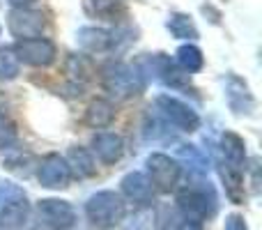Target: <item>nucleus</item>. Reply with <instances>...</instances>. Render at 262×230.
<instances>
[{"label": "nucleus", "mask_w": 262, "mask_h": 230, "mask_svg": "<svg viewBox=\"0 0 262 230\" xmlns=\"http://www.w3.org/2000/svg\"><path fill=\"white\" fill-rule=\"evenodd\" d=\"M214 205H216V198H214V189L209 186V182L203 189H195V186L182 189L180 196H177V212L186 221L200 223L214 212Z\"/></svg>", "instance_id": "nucleus-3"}, {"label": "nucleus", "mask_w": 262, "mask_h": 230, "mask_svg": "<svg viewBox=\"0 0 262 230\" xmlns=\"http://www.w3.org/2000/svg\"><path fill=\"white\" fill-rule=\"evenodd\" d=\"M168 30L175 37H180V39H195V37H198V30H195L193 21H191V16H186V14H172V16L168 18Z\"/></svg>", "instance_id": "nucleus-18"}, {"label": "nucleus", "mask_w": 262, "mask_h": 230, "mask_svg": "<svg viewBox=\"0 0 262 230\" xmlns=\"http://www.w3.org/2000/svg\"><path fill=\"white\" fill-rule=\"evenodd\" d=\"M157 109H159V113H161V117L168 122V124L177 127V129H182V131H195L198 124H200L198 113H195L193 109H189L184 101L175 99V97H168V95L159 97Z\"/></svg>", "instance_id": "nucleus-5"}, {"label": "nucleus", "mask_w": 262, "mask_h": 230, "mask_svg": "<svg viewBox=\"0 0 262 230\" xmlns=\"http://www.w3.org/2000/svg\"><path fill=\"white\" fill-rule=\"evenodd\" d=\"M26 221H28V203L7 205L0 212V228H5V230H16Z\"/></svg>", "instance_id": "nucleus-16"}, {"label": "nucleus", "mask_w": 262, "mask_h": 230, "mask_svg": "<svg viewBox=\"0 0 262 230\" xmlns=\"http://www.w3.org/2000/svg\"><path fill=\"white\" fill-rule=\"evenodd\" d=\"M16 143V127L9 117H5L0 113V150L9 148V145Z\"/></svg>", "instance_id": "nucleus-22"}, {"label": "nucleus", "mask_w": 262, "mask_h": 230, "mask_svg": "<svg viewBox=\"0 0 262 230\" xmlns=\"http://www.w3.org/2000/svg\"><path fill=\"white\" fill-rule=\"evenodd\" d=\"M37 177H39L41 186H46V189H64L72 180V173H69L67 161L60 154H49L41 161Z\"/></svg>", "instance_id": "nucleus-10"}, {"label": "nucleus", "mask_w": 262, "mask_h": 230, "mask_svg": "<svg viewBox=\"0 0 262 230\" xmlns=\"http://www.w3.org/2000/svg\"><path fill=\"white\" fill-rule=\"evenodd\" d=\"M37 214H39L41 223L51 230H69L76 223V212H74V207L67 200H58V198L39 200Z\"/></svg>", "instance_id": "nucleus-8"}, {"label": "nucleus", "mask_w": 262, "mask_h": 230, "mask_svg": "<svg viewBox=\"0 0 262 230\" xmlns=\"http://www.w3.org/2000/svg\"><path fill=\"white\" fill-rule=\"evenodd\" d=\"M223 230H249V228H246L244 217H239V214H230V217L226 219V228Z\"/></svg>", "instance_id": "nucleus-24"}, {"label": "nucleus", "mask_w": 262, "mask_h": 230, "mask_svg": "<svg viewBox=\"0 0 262 230\" xmlns=\"http://www.w3.org/2000/svg\"><path fill=\"white\" fill-rule=\"evenodd\" d=\"M203 62H205V60H203V53H200L198 46L184 44V46H180V49H177V67L184 69L186 74L198 72V69L203 67Z\"/></svg>", "instance_id": "nucleus-17"}, {"label": "nucleus", "mask_w": 262, "mask_h": 230, "mask_svg": "<svg viewBox=\"0 0 262 230\" xmlns=\"http://www.w3.org/2000/svg\"><path fill=\"white\" fill-rule=\"evenodd\" d=\"M5 104H7V101H5V95H3V92H0V113H3V111H5Z\"/></svg>", "instance_id": "nucleus-27"}, {"label": "nucleus", "mask_w": 262, "mask_h": 230, "mask_svg": "<svg viewBox=\"0 0 262 230\" xmlns=\"http://www.w3.org/2000/svg\"><path fill=\"white\" fill-rule=\"evenodd\" d=\"M85 214L97 228H111L124 217V203L115 191H99L85 205Z\"/></svg>", "instance_id": "nucleus-2"}, {"label": "nucleus", "mask_w": 262, "mask_h": 230, "mask_svg": "<svg viewBox=\"0 0 262 230\" xmlns=\"http://www.w3.org/2000/svg\"><path fill=\"white\" fill-rule=\"evenodd\" d=\"M104 88L118 99H127L143 90V76L124 62H111L104 69Z\"/></svg>", "instance_id": "nucleus-4"}, {"label": "nucleus", "mask_w": 262, "mask_h": 230, "mask_svg": "<svg viewBox=\"0 0 262 230\" xmlns=\"http://www.w3.org/2000/svg\"><path fill=\"white\" fill-rule=\"evenodd\" d=\"M16 203H26V194L21 186L12 184V182H0V205H16Z\"/></svg>", "instance_id": "nucleus-21"}, {"label": "nucleus", "mask_w": 262, "mask_h": 230, "mask_svg": "<svg viewBox=\"0 0 262 230\" xmlns=\"http://www.w3.org/2000/svg\"><path fill=\"white\" fill-rule=\"evenodd\" d=\"M113 117H115V111H113V104L111 101H106V99H97V101H92L90 106H88V111H85V122L90 127H108L111 122H113Z\"/></svg>", "instance_id": "nucleus-15"}, {"label": "nucleus", "mask_w": 262, "mask_h": 230, "mask_svg": "<svg viewBox=\"0 0 262 230\" xmlns=\"http://www.w3.org/2000/svg\"><path fill=\"white\" fill-rule=\"evenodd\" d=\"M18 76V60L12 49H0V81H12Z\"/></svg>", "instance_id": "nucleus-19"}, {"label": "nucleus", "mask_w": 262, "mask_h": 230, "mask_svg": "<svg viewBox=\"0 0 262 230\" xmlns=\"http://www.w3.org/2000/svg\"><path fill=\"white\" fill-rule=\"evenodd\" d=\"M147 173L149 184L159 191H170L180 180V163L170 159L168 154H149L147 157Z\"/></svg>", "instance_id": "nucleus-7"}, {"label": "nucleus", "mask_w": 262, "mask_h": 230, "mask_svg": "<svg viewBox=\"0 0 262 230\" xmlns=\"http://www.w3.org/2000/svg\"><path fill=\"white\" fill-rule=\"evenodd\" d=\"M122 194L138 205H149L154 198V186L143 173H129L122 177Z\"/></svg>", "instance_id": "nucleus-12"}, {"label": "nucleus", "mask_w": 262, "mask_h": 230, "mask_svg": "<svg viewBox=\"0 0 262 230\" xmlns=\"http://www.w3.org/2000/svg\"><path fill=\"white\" fill-rule=\"evenodd\" d=\"M221 177L228 186V196H230L235 203H242V175H244V163H246V148L244 140L237 134L228 131L221 138Z\"/></svg>", "instance_id": "nucleus-1"}, {"label": "nucleus", "mask_w": 262, "mask_h": 230, "mask_svg": "<svg viewBox=\"0 0 262 230\" xmlns=\"http://www.w3.org/2000/svg\"><path fill=\"white\" fill-rule=\"evenodd\" d=\"M14 55L18 62H26L30 67H46L55 58V46L51 39L44 37H32V39H21L14 46Z\"/></svg>", "instance_id": "nucleus-6"}, {"label": "nucleus", "mask_w": 262, "mask_h": 230, "mask_svg": "<svg viewBox=\"0 0 262 230\" xmlns=\"http://www.w3.org/2000/svg\"><path fill=\"white\" fill-rule=\"evenodd\" d=\"M14 5V9H28V5L35 3V0H9Z\"/></svg>", "instance_id": "nucleus-25"}, {"label": "nucleus", "mask_w": 262, "mask_h": 230, "mask_svg": "<svg viewBox=\"0 0 262 230\" xmlns=\"http://www.w3.org/2000/svg\"><path fill=\"white\" fill-rule=\"evenodd\" d=\"M180 230H203V228H200V223H195V221H186V219H184V223L180 226Z\"/></svg>", "instance_id": "nucleus-26"}, {"label": "nucleus", "mask_w": 262, "mask_h": 230, "mask_svg": "<svg viewBox=\"0 0 262 230\" xmlns=\"http://www.w3.org/2000/svg\"><path fill=\"white\" fill-rule=\"evenodd\" d=\"M120 7H122V0H92L95 14H99L104 18H113L120 12Z\"/></svg>", "instance_id": "nucleus-23"}, {"label": "nucleus", "mask_w": 262, "mask_h": 230, "mask_svg": "<svg viewBox=\"0 0 262 230\" xmlns=\"http://www.w3.org/2000/svg\"><path fill=\"white\" fill-rule=\"evenodd\" d=\"M69 173L76 177H90L95 175V159L88 152L85 148H72L69 150V159H67Z\"/></svg>", "instance_id": "nucleus-14"}, {"label": "nucleus", "mask_w": 262, "mask_h": 230, "mask_svg": "<svg viewBox=\"0 0 262 230\" xmlns=\"http://www.w3.org/2000/svg\"><path fill=\"white\" fill-rule=\"evenodd\" d=\"M7 28L18 41L39 37L44 30V14L32 9H12L7 16Z\"/></svg>", "instance_id": "nucleus-9"}, {"label": "nucleus", "mask_w": 262, "mask_h": 230, "mask_svg": "<svg viewBox=\"0 0 262 230\" xmlns=\"http://www.w3.org/2000/svg\"><path fill=\"white\" fill-rule=\"evenodd\" d=\"M92 152L99 157L101 163H115L122 159L124 154V140L122 136L111 134V131H101L92 138Z\"/></svg>", "instance_id": "nucleus-11"}, {"label": "nucleus", "mask_w": 262, "mask_h": 230, "mask_svg": "<svg viewBox=\"0 0 262 230\" xmlns=\"http://www.w3.org/2000/svg\"><path fill=\"white\" fill-rule=\"evenodd\" d=\"M180 159H184V161L191 163V168H193L198 175H205L207 173V159H205V154L200 152V150H195L193 145H184V148H180Z\"/></svg>", "instance_id": "nucleus-20"}, {"label": "nucleus", "mask_w": 262, "mask_h": 230, "mask_svg": "<svg viewBox=\"0 0 262 230\" xmlns=\"http://www.w3.org/2000/svg\"><path fill=\"white\" fill-rule=\"evenodd\" d=\"M76 41L83 51H88V53H101V51L111 49L113 35L101 30V28H81L76 35Z\"/></svg>", "instance_id": "nucleus-13"}]
</instances>
